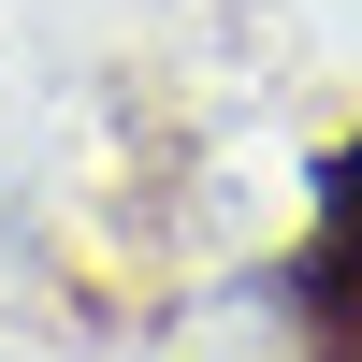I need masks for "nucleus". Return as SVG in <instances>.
<instances>
[{
  "label": "nucleus",
  "instance_id": "obj_1",
  "mask_svg": "<svg viewBox=\"0 0 362 362\" xmlns=\"http://www.w3.org/2000/svg\"><path fill=\"white\" fill-rule=\"evenodd\" d=\"M305 362H362V145L319 160V247H305Z\"/></svg>",
  "mask_w": 362,
  "mask_h": 362
}]
</instances>
